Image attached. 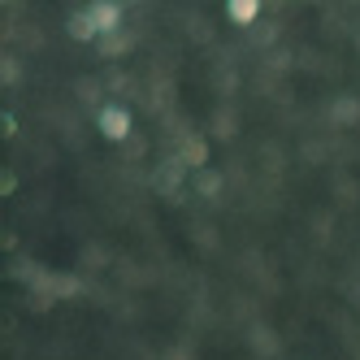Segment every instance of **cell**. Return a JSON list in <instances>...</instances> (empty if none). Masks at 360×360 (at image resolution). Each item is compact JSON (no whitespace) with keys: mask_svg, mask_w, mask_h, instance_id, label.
Returning <instances> with one entry per match:
<instances>
[{"mask_svg":"<svg viewBox=\"0 0 360 360\" xmlns=\"http://www.w3.org/2000/svg\"><path fill=\"white\" fill-rule=\"evenodd\" d=\"M96 126H100V135L113 139V143L131 139V113H126L122 105H105V109H100V117H96Z\"/></svg>","mask_w":360,"mask_h":360,"instance_id":"obj_1","label":"cell"},{"mask_svg":"<svg viewBox=\"0 0 360 360\" xmlns=\"http://www.w3.org/2000/svg\"><path fill=\"white\" fill-rule=\"evenodd\" d=\"M87 18L96 22L100 39L122 31V5H117V0H91V5H87Z\"/></svg>","mask_w":360,"mask_h":360,"instance_id":"obj_2","label":"cell"},{"mask_svg":"<svg viewBox=\"0 0 360 360\" xmlns=\"http://www.w3.org/2000/svg\"><path fill=\"white\" fill-rule=\"evenodd\" d=\"M178 161L191 165V169H204V165H209V143H204L200 135H187L183 139V152H178Z\"/></svg>","mask_w":360,"mask_h":360,"instance_id":"obj_3","label":"cell"},{"mask_svg":"<svg viewBox=\"0 0 360 360\" xmlns=\"http://www.w3.org/2000/svg\"><path fill=\"white\" fill-rule=\"evenodd\" d=\"M0 79H5V83H13V79H18V65H13V57H5V70H0Z\"/></svg>","mask_w":360,"mask_h":360,"instance_id":"obj_9","label":"cell"},{"mask_svg":"<svg viewBox=\"0 0 360 360\" xmlns=\"http://www.w3.org/2000/svg\"><path fill=\"white\" fill-rule=\"evenodd\" d=\"M226 13H230V22H239V27H252V22L261 18V5H256V0H226Z\"/></svg>","mask_w":360,"mask_h":360,"instance_id":"obj_5","label":"cell"},{"mask_svg":"<svg viewBox=\"0 0 360 360\" xmlns=\"http://www.w3.org/2000/svg\"><path fill=\"white\" fill-rule=\"evenodd\" d=\"M195 191H200L204 200H213V195L221 191V174H217V169H200V178H195Z\"/></svg>","mask_w":360,"mask_h":360,"instance_id":"obj_7","label":"cell"},{"mask_svg":"<svg viewBox=\"0 0 360 360\" xmlns=\"http://www.w3.org/2000/svg\"><path fill=\"white\" fill-rule=\"evenodd\" d=\"M65 31H70V39H79V44H91V39H100V31H96V22L87 18V9H83V13H74V18L65 22Z\"/></svg>","mask_w":360,"mask_h":360,"instance_id":"obj_4","label":"cell"},{"mask_svg":"<svg viewBox=\"0 0 360 360\" xmlns=\"http://www.w3.org/2000/svg\"><path fill=\"white\" fill-rule=\"evenodd\" d=\"M126 48H131V35H105V39H100V53H105V57H117V53H126Z\"/></svg>","mask_w":360,"mask_h":360,"instance_id":"obj_8","label":"cell"},{"mask_svg":"<svg viewBox=\"0 0 360 360\" xmlns=\"http://www.w3.org/2000/svg\"><path fill=\"white\" fill-rule=\"evenodd\" d=\"M330 117L339 122V126H352V122H360V100L356 96H339L330 105Z\"/></svg>","mask_w":360,"mask_h":360,"instance_id":"obj_6","label":"cell"}]
</instances>
